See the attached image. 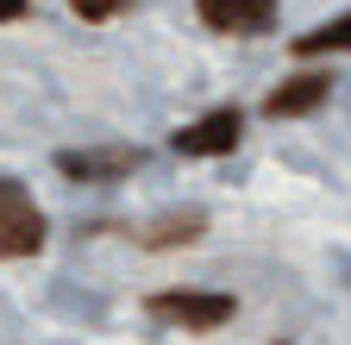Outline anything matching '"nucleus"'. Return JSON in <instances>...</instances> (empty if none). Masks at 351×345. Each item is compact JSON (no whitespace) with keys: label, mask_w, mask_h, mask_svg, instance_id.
<instances>
[{"label":"nucleus","mask_w":351,"mask_h":345,"mask_svg":"<svg viewBox=\"0 0 351 345\" xmlns=\"http://www.w3.org/2000/svg\"><path fill=\"white\" fill-rule=\"evenodd\" d=\"M145 314L163 320V326H182V333H213L232 320V295L219 289H157L145 295Z\"/></svg>","instance_id":"nucleus-1"},{"label":"nucleus","mask_w":351,"mask_h":345,"mask_svg":"<svg viewBox=\"0 0 351 345\" xmlns=\"http://www.w3.org/2000/svg\"><path fill=\"white\" fill-rule=\"evenodd\" d=\"M44 207L32 201V189L19 176H0V257H38L44 251Z\"/></svg>","instance_id":"nucleus-2"},{"label":"nucleus","mask_w":351,"mask_h":345,"mask_svg":"<svg viewBox=\"0 0 351 345\" xmlns=\"http://www.w3.org/2000/svg\"><path fill=\"white\" fill-rule=\"evenodd\" d=\"M239 139H245V113L239 107H213V113L189 119L169 145H176V157H232Z\"/></svg>","instance_id":"nucleus-3"},{"label":"nucleus","mask_w":351,"mask_h":345,"mask_svg":"<svg viewBox=\"0 0 351 345\" xmlns=\"http://www.w3.org/2000/svg\"><path fill=\"white\" fill-rule=\"evenodd\" d=\"M57 169L69 182H125L132 169H145L138 145H101V151H57Z\"/></svg>","instance_id":"nucleus-4"},{"label":"nucleus","mask_w":351,"mask_h":345,"mask_svg":"<svg viewBox=\"0 0 351 345\" xmlns=\"http://www.w3.org/2000/svg\"><path fill=\"white\" fill-rule=\"evenodd\" d=\"M276 7L282 0H195V13L207 32H226V38H257L276 25Z\"/></svg>","instance_id":"nucleus-5"},{"label":"nucleus","mask_w":351,"mask_h":345,"mask_svg":"<svg viewBox=\"0 0 351 345\" xmlns=\"http://www.w3.org/2000/svg\"><path fill=\"white\" fill-rule=\"evenodd\" d=\"M326 95H332V75H326V69H301V75L282 82V88L263 95V119H301V113H320Z\"/></svg>","instance_id":"nucleus-6"},{"label":"nucleus","mask_w":351,"mask_h":345,"mask_svg":"<svg viewBox=\"0 0 351 345\" xmlns=\"http://www.w3.org/2000/svg\"><path fill=\"white\" fill-rule=\"evenodd\" d=\"M201 233H207V213H201V207H182V213L151 220V226L138 233V245H145V251H176V245H195Z\"/></svg>","instance_id":"nucleus-7"},{"label":"nucleus","mask_w":351,"mask_h":345,"mask_svg":"<svg viewBox=\"0 0 351 345\" xmlns=\"http://www.w3.org/2000/svg\"><path fill=\"white\" fill-rule=\"evenodd\" d=\"M289 51H295V57H332V51H351V13L326 19V25H314V32H301Z\"/></svg>","instance_id":"nucleus-8"},{"label":"nucleus","mask_w":351,"mask_h":345,"mask_svg":"<svg viewBox=\"0 0 351 345\" xmlns=\"http://www.w3.org/2000/svg\"><path fill=\"white\" fill-rule=\"evenodd\" d=\"M69 13H82L88 25H107V19L132 13V0H69Z\"/></svg>","instance_id":"nucleus-9"},{"label":"nucleus","mask_w":351,"mask_h":345,"mask_svg":"<svg viewBox=\"0 0 351 345\" xmlns=\"http://www.w3.org/2000/svg\"><path fill=\"white\" fill-rule=\"evenodd\" d=\"M32 13V0H0V25H13V19H25Z\"/></svg>","instance_id":"nucleus-10"}]
</instances>
